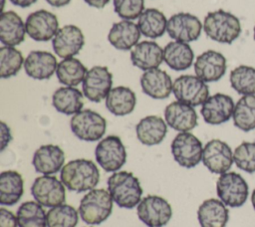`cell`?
Instances as JSON below:
<instances>
[{
    "mask_svg": "<svg viewBox=\"0 0 255 227\" xmlns=\"http://www.w3.org/2000/svg\"><path fill=\"white\" fill-rule=\"evenodd\" d=\"M137 139L144 145L151 146L160 143L167 132V123L157 115H147L141 118L136 126Z\"/></svg>",
    "mask_w": 255,
    "mask_h": 227,
    "instance_id": "4316f807",
    "label": "cell"
},
{
    "mask_svg": "<svg viewBox=\"0 0 255 227\" xmlns=\"http://www.w3.org/2000/svg\"><path fill=\"white\" fill-rule=\"evenodd\" d=\"M137 26L144 37L156 39L165 33L167 20L164 14L158 9L148 8L138 17Z\"/></svg>",
    "mask_w": 255,
    "mask_h": 227,
    "instance_id": "1f68e13d",
    "label": "cell"
},
{
    "mask_svg": "<svg viewBox=\"0 0 255 227\" xmlns=\"http://www.w3.org/2000/svg\"><path fill=\"white\" fill-rule=\"evenodd\" d=\"M136 105V97L132 90L125 86L113 88L106 98V107L110 113L118 116H124L133 112Z\"/></svg>",
    "mask_w": 255,
    "mask_h": 227,
    "instance_id": "83f0119b",
    "label": "cell"
},
{
    "mask_svg": "<svg viewBox=\"0 0 255 227\" xmlns=\"http://www.w3.org/2000/svg\"><path fill=\"white\" fill-rule=\"evenodd\" d=\"M108 190L118 206L132 209L141 200L142 188L131 172L117 171L108 178Z\"/></svg>",
    "mask_w": 255,
    "mask_h": 227,
    "instance_id": "7a4b0ae2",
    "label": "cell"
},
{
    "mask_svg": "<svg viewBox=\"0 0 255 227\" xmlns=\"http://www.w3.org/2000/svg\"><path fill=\"white\" fill-rule=\"evenodd\" d=\"M65 162L64 150L55 144L41 145L34 152L32 164L36 172L51 175L61 171Z\"/></svg>",
    "mask_w": 255,
    "mask_h": 227,
    "instance_id": "d6986e66",
    "label": "cell"
},
{
    "mask_svg": "<svg viewBox=\"0 0 255 227\" xmlns=\"http://www.w3.org/2000/svg\"><path fill=\"white\" fill-rule=\"evenodd\" d=\"M84 1L91 7H95L98 9L104 8L110 2V0H84Z\"/></svg>",
    "mask_w": 255,
    "mask_h": 227,
    "instance_id": "7bdbcfd3",
    "label": "cell"
},
{
    "mask_svg": "<svg viewBox=\"0 0 255 227\" xmlns=\"http://www.w3.org/2000/svg\"><path fill=\"white\" fill-rule=\"evenodd\" d=\"M84 44V34L76 25H65L52 39L55 54L63 59L73 58L82 50Z\"/></svg>",
    "mask_w": 255,
    "mask_h": 227,
    "instance_id": "e0dca14e",
    "label": "cell"
},
{
    "mask_svg": "<svg viewBox=\"0 0 255 227\" xmlns=\"http://www.w3.org/2000/svg\"><path fill=\"white\" fill-rule=\"evenodd\" d=\"M130 61L134 67L143 71L155 69L163 61V50L153 41H142L132 48Z\"/></svg>",
    "mask_w": 255,
    "mask_h": 227,
    "instance_id": "603a6c76",
    "label": "cell"
},
{
    "mask_svg": "<svg viewBox=\"0 0 255 227\" xmlns=\"http://www.w3.org/2000/svg\"><path fill=\"white\" fill-rule=\"evenodd\" d=\"M0 227H19L17 216L5 208H0Z\"/></svg>",
    "mask_w": 255,
    "mask_h": 227,
    "instance_id": "60d3db41",
    "label": "cell"
},
{
    "mask_svg": "<svg viewBox=\"0 0 255 227\" xmlns=\"http://www.w3.org/2000/svg\"><path fill=\"white\" fill-rule=\"evenodd\" d=\"M25 60L20 51L14 47L3 46L0 48V77L8 79L18 74Z\"/></svg>",
    "mask_w": 255,
    "mask_h": 227,
    "instance_id": "74e56055",
    "label": "cell"
},
{
    "mask_svg": "<svg viewBox=\"0 0 255 227\" xmlns=\"http://www.w3.org/2000/svg\"><path fill=\"white\" fill-rule=\"evenodd\" d=\"M175 99L191 107L202 105L209 97V89L204 81L197 76H179L172 85Z\"/></svg>",
    "mask_w": 255,
    "mask_h": 227,
    "instance_id": "30bf717a",
    "label": "cell"
},
{
    "mask_svg": "<svg viewBox=\"0 0 255 227\" xmlns=\"http://www.w3.org/2000/svg\"><path fill=\"white\" fill-rule=\"evenodd\" d=\"M216 192L219 199L229 207L242 206L249 195L246 180L237 172L230 171L220 174L216 181Z\"/></svg>",
    "mask_w": 255,
    "mask_h": 227,
    "instance_id": "5b68a950",
    "label": "cell"
},
{
    "mask_svg": "<svg viewBox=\"0 0 255 227\" xmlns=\"http://www.w3.org/2000/svg\"><path fill=\"white\" fill-rule=\"evenodd\" d=\"M95 157L105 171L117 172L127 161V150L119 136L108 135L97 144Z\"/></svg>",
    "mask_w": 255,
    "mask_h": 227,
    "instance_id": "52a82bcc",
    "label": "cell"
},
{
    "mask_svg": "<svg viewBox=\"0 0 255 227\" xmlns=\"http://www.w3.org/2000/svg\"><path fill=\"white\" fill-rule=\"evenodd\" d=\"M172 81L170 76L158 68L144 71L140 76V87L142 92L155 100H164L172 92Z\"/></svg>",
    "mask_w": 255,
    "mask_h": 227,
    "instance_id": "ffe728a7",
    "label": "cell"
},
{
    "mask_svg": "<svg viewBox=\"0 0 255 227\" xmlns=\"http://www.w3.org/2000/svg\"><path fill=\"white\" fill-rule=\"evenodd\" d=\"M202 162L212 173L227 172L234 162L231 147L225 141L217 138L209 140L203 147Z\"/></svg>",
    "mask_w": 255,
    "mask_h": 227,
    "instance_id": "5bb4252c",
    "label": "cell"
},
{
    "mask_svg": "<svg viewBox=\"0 0 255 227\" xmlns=\"http://www.w3.org/2000/svg\"><path fill=\"white\" fill-rule=\"evenodd\" d=\"M230 85L240 95H255V68L240 65L230 72Z\"/></svg>",
    "mask_w": 255,
    "mask_h": 227,
    "instance_id": "d590c367",
    "label": "cell"
},
{
    "mask_svg": "<svg viewBox=\"0 0 255 227\" xmlns=\"http://www.w3.org/2000/svg\"><path fill=\"white\" fill-rule=\"evenodd\" d=\"M64 185L74 192H85L94 189L100 181V171L90 159L78 158L66 163L60 172Z\"/></svg>",
    "mask_w": 255,
    "mask_h": 227,
    "instance_id": "6da1fadb",
    "label": "cell"
},
{
    "mask_svg": "<svg viewBox=\"0 0 255 227\" xmlns=\"http://www.w3.org/2000/svg\"><path fill=\"white\" fill-rule=\"evenodd\" d=\"M170 149L174 160L182 167L192 168L202 160V143L188 131L176 134L171 141Z\"/></svg>",
    "mask_w": 255,
    "mask_h": 227,
    "instance_id": "ba28073f",
    "label": "cell"
},
{
    "mask_svg": "<svg viewBox=\"0 0 255 227\" xmlns=\"http://www.w3.org/2000/svg\"><path fill=\"white\" fill-rule=\"evenodd\" d=\"M203 30L211 40L231 44L240 36L241 24L235 15L219 9L207 13L203 21Z\"/></svg>",
    "mask_w": 255,
    "mask_h": 227,
    "instance_id": "3957f363",
    "label": "cell"
},
{
    "mask_svg": "<svg viewBox=\"0 0 255 227\" xmlns=\"http://www.w3.org/2000/svg\"><path fill=\"white\" fill-rule=\"evenodd\" d=\"M24 193V180L15 170H5L0 174V204L12 206Z\"/></svg>",
    "mask_w": 255,
    "mask_h": 227,
    "instance_id": "4dcf8cb0",
    "label": "cell"
},
{
    "mask_svg": "<svg viewBox=\"0 0 255 227\" xmlns=\"http://www.w3.org/2000/svg\"><path fill=\"white\" fill-rule=\"evenodd\" d=\"M251 203H252V206L255 210V189L252 191V194H251Z\"/></svg>",
    "mask_w": 255,
    "mask_h": 227,
    "instance_id": "bcb514c9",
    "label": "cell"
},
{
    "mask_svg": "<svg viewBox=\"0 0 255 227\" xmlns=\"http://www.w3.org/2000/svg\"><path fill=\"white\" fill-rule=\"evenodd\" d=\"M26 26L14 11L2 12L0 17V41L4 46L14 47L25 40Z\"/></svg>",
    "mask_w": 255,
    "mask_h": 227,
    "instance_id": "d4e9b609",
    "label": "cell"
},
{
    "mask_svg": "<svg viewBox=\"0 0 255 227\" xmlns=\"http://www.w3.org/2000/svg\"><path fill=\"white\" fill-rule=\"evenodd\" d=\"M25 26L29 37L38 42H46L53 39L59 31L57 16L44 9L31 13L25 21Z\"/></svg>",
    "mask_w": 255,
    "mask_h": 227,
    "instance_id": "9a60e30c",
    "label": "cell"
},
{
    "mask_svg": "<svg viewBox=\"0 0 255 227\" xmlns=\"http://www.w3.org/2000/svg\"><path fill=\"white\" fill-rule=\"evenodd\" d=\"M233 99L225 94L217 93L208 97L202 104L200 114L208 124L217 125L228 121L234 112Z\"/></svg>",
    "mask_w": 255,
    "mask_h": 227,
    "instance_id": "2e32d148",
    "label": "cell"
},
{
    "mask_svg": "<svg viewBox=\"0 0 255 227\" xmlns=\"http://www.w3.org/2000/svg\"><path fill=\"white\" fill-rule=\"evenodd\" d=\"M83 93L75 87H61L52 97L53 107L61 114L71 115L82 111L84 107Z\"/></svg>",
    "mask_w": 255,
    "mask_h": 227,
    "instance_id": "f546056e",
    "label": "cell"
},
{
    "mask_svg": "<svg viewBox=\"0 0 255 227\" xmlns=\"http://www.w3.org/2000/svg\"><path fill=\"white\" fill-rule=\"evenodd\" d=\"M197 219L200 227H225L229 211L220 199L209 198L199 205Z\"/></svg>",
    "mask_w": 255,
    "mask_h": 227,
    "instance_id": "484cf974",
    "label": "cell"
},
{
    "mask_svg": "<svg viewBox=\"0 0 255 227\" xmlns=\"http://www.w3.org/2000/svg\"><path fill=\"white\" fill-rule=\"evenodd\" d=\"M113 202L109 190L94 188L84 195L80 201L78 208L80 217L89 225H99L112 214Z\"/></svg>",
    "mask_w": 255,
    "mask_h": 227,
    "instance_id": "277c9868",
    "label": "cell"
},
{
    "mask_svg": "<svg viewBox=\"0 0 255 227\" xmlns=\"http://www.w3.org/2000/svg\"><path fill=\"white\" fill-rule=\"evenodd\" d=\"M46 2L53 7H63L68 5L71 0H46Z\"/></svg>",
    "mask_w": 255,
    "mask_h": 227,
    "instance_id": "f6af8a7d",
    "label": "cell"
},
{
    "mask_svg": "<svg viewBox=\"0 0 255 227\" xmlns=\"http://www.w3.org/2000/svg\"><path fill=\"white\" fill-rule=\"evenodd\" d=\"M202 28L203 25L196 16L180 12L167 20L166 32L174 41L189 43L200 37Z\"/></svg>",
    "mask_w": 255,
    "mask_h": 227,
    "instance_id": "4fadbf2b",
    "label": "cell"
},
{
    "mask_svg": "<svg viewBox=\"0 0 255 227\" xmlns=\"http://www.w3.org/2000/svg\"><path fill=\"white\" fill-rule=\"evenodd\" d=\"M56 57L47 51H32L24 62L26 74L35 80L50 79L57 70Z\"/></svg>",
    "mask_w": 255,
    "mask_h": 227,
    "instance_id": "7402d4cb",
    "label": "cell"
},
{
    "mask_svg": "<svg viewBox=\"0 0 255 227\" xmlns=\"http://www.w3.org/2000/svg\"><path fill=\"white\" fill-rule=\"evenodd\" d=\"M194 54L187 43L172 41L163 49V60L174 71H184L191 67Z\"/></svg>",
    "mask_w": 255,
    "mask_h": 227,
    "instance_id": "f1b7e54d",
    "label": "cell"
},
{
    "mask_svg": "<svg viewBox=\"0 0 255 227\" xmlns=\"http://www.w3.org/2000/svg\"><path fill=\"white\" fill-rule=\"evenodd\" d=\"M232 118L234 125L243 131L255 129V95L243 96L237 101Z\"/></svg>",
    "mask_w": 255,
    "mask_h": 227,
    "instance_id": "836d02e7",
    "label": "cell"
},
{
    "mask_svg": "<svg viewBox=\"0 0 255 227\" xmlns=\"http://www.w3.org/2000/svg\"><path fill=\"white\" fill-rule=\"evenodd\" d=\"M79 211L69 204L52 207L47 212V227H76Z\"/></svg>",
    "mask_w": 255,
    "mask_h": 227,
    "instance_id": "8d00e7d4",
    "label": "cell"
},
{
    "mask_svg": "<svg viewBox=\"0 0 255 227\" xmlns=\"http://www.w3.org/2000/svg\"><path fill=\"white\" fill-rule=\"evenodd\" d=\"M113 86V75L107 67L95 66L88 70L83 81V94L91 102L100 103L107 98Z\"/></svg>",
    "mask_w": 255,
    "mask_h": 227,
    "instance_id": "7c38bea8",
    "label": "cell"
},
{
    "mask_svg": "<svg viewBox=\"0 0 255 227\" xmlns=\"http://www.w3.org/2000/svg\"><path fill=\"white\" fill-rule=\"evenodd\" d=\"M140 34L137 24L130 20H123L113 24L108 34V40L116 49L128 51L137 44Z\"/></svg>",
    "mask_w": 255,
    "mask_h": 227,
    "instance_id": "cb8c5ba5",
    "label": "cell"
},
{
    "mask_svg": "<svg viewBox=\"0 0 255 227\" xmlns=\"http://www.w3.org/2000/svg\"><path fill=\"white\" fill-rule=\"evenodd\" d=\"M165 122L171 128L184 132L197 125V114L193 107L179 101L170 103L164 110Z\"/></svg>",
    "mask_w": 255,
    "mask_h": 227,
    "instance_id": "44dd1931",
    "label": "cell"
},
{
    "mask_svg": "<svg viewBox=\"0 0 255 227\" xmlns=\"http://www.w3.org/2000/svg\"><path fill=\"white\" fill-rule=\"evenodd\" d=\"M19 227H47V213L37 201H26L17 210Z\"/></svg>",
    "mask_w": 255,
    "mask_h": 227,
    "instance_id": "e575fe53",
    "label": "cell"
},
{
    "mask_svg": "<svg viewBox=\"0 0 255 227\" xmlns=\"http://www.w3.org/2000/svg\"><path fill=\"white\" fill-rule=\"evenodd\" d=\"M233 160L236 166L248 173L255 172V142L243 141L233 152Z\"/></svg>",
    "mask_w": 255,
    "mask_h": 227,
    "instance_id": "f35d334b",
    "label": "cell"
},
{
    "mask_svg": "<svg viewBox=\"0 0 255 227\" xmlns=\"http://www.w3.org/2000/svg\"><path fill=\"white\" fill-rule=\"evenodd\" d=\"M88 70L83 63L76 58L63 59L57 67L58 81L66 87H76L85 79Z\"/></svg>",
    "mask_w": 255,
    "mask_h": 227,
    "instance_id": "d6a6232c",
    "label": "cell"
},
{
    "mask_svg": "<svg viewBox=\"0 0 255 227\" xmlns=\"http://www.w3.org/2000/svg\"><path fill=\"white\" fill-rule=\"evenodd\" d=\"M114 10L124 20L138 18L144 11V0H113Z\"/></svg>",
    "mask_w": 255,
    "mask_h": 227,
    "instance_id": "ab89813d",
    "label": "cell"
},
{
    "mask_svg": "<svg viewBox=\"0 0 255 227\" xmlns=\"http://www.w3.org/2000/svg\"><path fill=\"white\" fill-rule=\"evenodd\" d=\"M253 37H254V40H255V26H254V29H253Z\"/></svg>",
    "mask_w": 255,
    "mask_h": 227,
    "instance_id": "7dc6e473",
    "label": "cell"
},
{
    "mask_svg": "<svg viewBox=\"0 0 255 227\" xmlns=\"http://www.w3.org/2000/svg\"><path fill=\"white\" fill-rule=\"evenodd\" d=\"M137 217L148 227H163L171 216L172 209L166 199L158 195H147L140 200L136 208Z\"/></svg>",
    "mask_w": 255,
    "mask_h": 227,
    "instance_id": "9c48e42d",
    "label": "cell"
},
{
    "mask_svg": "<svg viewBox=\"0 0 255 227\" xmlns=\"http://www.w3.org/2000/svg\"><path fill=\"white\" fill-rule=\"evenodd\" d=\"M0 127H1V135H0L1 151H3L6 148V146L9 144V142L12 140V134H11L10 127L4 121L0 122Z\"/></svg>",
    "mask_w": 255,
    "mask_h": 227,
    "instance_id": "b9f144b4",
    "label": "cell"
},
{
    "mask_svg": "<svg viewBox=\"0 0 255 227\" xmlns=\"http://www.w3.org/2000/svg\"><path fill=\"white\" fill-rule=\"evenodd\" d=\"M225 57L214 50H207L200 54L194 63L195 75L205 83L220 80L226 72Z\"/></svg>",
    "mask_w": 255,
    "mask_h": 227,
    "instance_id": "ac0fdd59",
    "label": "cell"
},
{
    "mask_svg": "<svg viewBox=\"0 0 255 227\" xmlns=\"http://www.w3.org/2000/svg\"><path fill=\"white\" fill-rule=\"evenodd\" d=\"M70 126L72 132L81 140L96 141L104 136L107 121L95 111L82 110L72 116Z\"/></svg>",
    "mask_w": 255,
    "mask_h": 227,
    "instance_id": "8992f818",
    "label": "cell"
},
{
    "mask_svg": "<svg viewBox=\"0 0 255 227\" xmlns=\"http://www.w3.org/2000/svg\"><path fill=\"white\" fill-rule=\"evenodd\" d=\"M13 5L21 7V8H27L31 5H33L37 0H9Z\"/></svg>",
    "mask_w": 255,
    "mask_h": 227,
    "instance_id": "ee69618b",
    "label": "cell"
},
{
    "mask_svg": "<svg viewBox=\"0 0 255 227\" xmlns=\"http://www.w3.org/2000/svg\"><path fill=\"white\" fill-rule=\"evenodd\" d=\"M64 183L52 175H42L35 178L31 193L34 199L44 207H55L66 201Z\"/></svg>",
    "mask_w": 255,
    "mask_h": 227,
    "instance_id": "8fae6325",
    "label": "cell"
}]
</instances>
